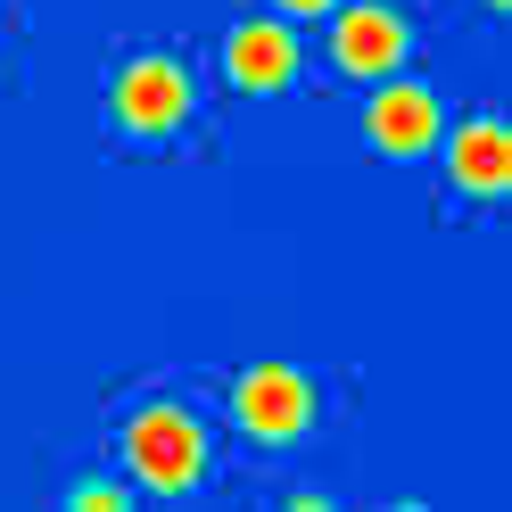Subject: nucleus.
<instances>
[{
  "label": "nucleus",
  "instance_id": "f257e3e1",
  "mask_svg": "<svg viewBox=\"0 0 512 512\" xmlns=\"http://www.w3.org/2000/svg\"><path fill=\"white\" fill-rule=\"evenodd\" d=\"M124 455H133V471L149 488L182 496L190 479H199V463H207V438H199V422H190L182 405H141L133 430H124Z\"/></svg>",
  "mask_w": 512,
  "mask_h": 512
},
{
  "label": "nucleus",
  "instance_id": "f03ea898",
  "mask_svg": "<svg viewBox=\"0 0 512 512\" xmlns=\"http://www.w3.org/2000/svg\"><path fill=\"white\" fill-rule=\"evenodd\" d=\"M116 116L133 124V133H166V124L190 116V67L166 50H141V58H124V75H116Z\"/></svg>",
  "mask_w": 512,
  "mask_h": 512
},
{
  "label": "nucleus",
  "instance_id": "7ed1b4c3",
  "mask_svg": "<svg viewBox=\"0 0 512 512\" xmlns=\"http://www.w3.org/2000/svg\"><path fill=\"white\" fill-rule=\"evenodd\" d=\"M232 405H240V422L256 438H298L314 422V380L298 364H248L240 389H232Z\"/></svg>",
  "mask_w": 512,
  "mask_h": 512
},
{
  "label": "nucleus",
  "instance_id": "20e7f679",
  "mask_svg": "<svg viewBox=\"0 0 512 512\" xmlns=\"http://www.w3.org/2000/svg\"><path fill=\"white\" fill-rule=\"evenodd\" d=\"M223 67L248 91H273V83L298 75V34L281 17H248V25H232V42H223Z\"/></svg>",
  "mask_w": 512,
  "mask_h": 512
},
{
  "label": "nucleus",
  "instance_id": "39448f33",
  "mask_svg": "<svg viewBox=\"0 0 512 512\" xmlns=\"http://www.w3.org/2000/svg\"><path fill=\"white\" fill-rule=\"evenodd\" d=\"M331 50H339V67H356V75H389L405 58V17L380 9V0H356V9H339Z\"/></svg>",
  "mask_w": 512,
  "mask_h": 512
},
{
  "label": "nucleus",
  "instance_id": "423d86ee",
  "mask_svg": "<svg viewBox=\"0 0 512 512\" xmlns=\"http://www.w3.org/2000/svg\"><path fill=\"white\" fill-rule=\"evenodd\" d=\"M364 124H372L380 149H430L438 141V100H430V83H380Z\"/></svg>",
  "mask_w": 512,
  "mask_h": 512
},
{
  "label": "nucleus",
  "instance_id": "0eeeda50",
  "mask_svg": "<svg viewBox=\"0 0 512 512\" xmlns=\"http://www.w3.org/2000/svg\"><path fill=\"white\" fill-rule=\"evenodd\" d=\"M446 166H455L463 190H504L512 182V133L496 116H471V124H455V141H446Z\"/></svg>",
  "mask_w": 512,
  "mask_h": 512
},
{
  "label": "nucleus",
  "instance_id": "6e6552de",
  "mask_svg": "<svg viewBox=\"0 0 512 512\" xmlns=\"http://www.w3.org/2000/svg\"><path fill=\"white\" fill-rule=\"evenodd\" d=\"M75 504H83V512H124V488H116V479H83Z\"/></svg>",
  "mask_w": 512,
  "mask_h": 512
},
{
  "label": "nucleus",
  "instance_id": "1a4fd4ad",
  "mask_svg": "<svg viewBox=\"0 0 512 512\" xmlns=\"http://www.w3.org/2000/svg\"><path fill=\"white\" fill-rule=\"evenodd\" d=\"M281 9H331V0H281Z\"/></svg>",
  "mask_w": 512,
  "mask_h": 512
}]
</instances>
